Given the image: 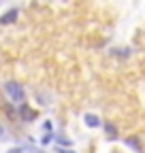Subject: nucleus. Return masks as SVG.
Instances as JSON below:
<instances>
[{
  "instance_id": "1",
  "label": "nucleus",
  "mask_w": 145,
  "mask_h": 153,
  "mask_svg": "<svg viewBox=\"0 0 145 153\" xmlns=\"http://www.w3.org/2000/svg\"><path fill=\"white\" fill-rule=\"evenodd\" d=\"M4 91H7V96L11 98V102L24 104V100H26V91H24V87L17 83V81H9V83H4Z\"/></svg>"
},
{
  "instance_id": "2",
  "label": "nucleus",
  "mask_w": 145,
  "mask_h": 153,
  "mask_svg": "<svg viewBox=\"0 0 145 153\" xmlns=\"http://www.w3.org/2000/svg\"><path fill=\"white\" fill-rule=\"evenodd\" d=\"M19 117H22L24 121H34V117H36V113H34L32 108H28L26 104H19Z\"/></svg>"
},
{
  "instance_id": "3",
  "label": "nucleus",
  "mask_w": 145,
  "mask_h": 153,
  "mask_svg": "<svg viewBox=\"0 0 145 153\" xmlns=\"http://www.w3.org/2000/svg\"><path fill=\"white\" fill-rule=\"evenodd\" d=\"M17 15H19V11H17V9H11V11H7L2 17H0V24H2V26H7V24H13L15 19H17Z\"/></svg>"
},
{
  "instance_id": "4",
  "label": "nucleus",
  "mask_w": 145,
  "mask_h": 153,
  "mask_svg": "<svg viewBox=\"0 0 145 153\" xmlns=\"http://www.w3.org/2000/svg\"><path fill=\"white\" fill-rule=\"evenodd\" d=\"M83 121H85L87 128H98V126H100V117H98V115H94V113H87L85 117H83Z\"/></svg>"
},
{
  "instance_id": "5",
  "label": "nucleus",
  "mask_w": 145,
  "mask_h": 153,
  "mask_svg": "<svg viewBox=\"0 0 145 153\" xmlns=\"http://www.w3.org/2000/svg\"><path fill=\"white\" fill-rule=\"evenodd\" d=\"M105 130H107V134H109V136H115V128H113L111 123H105Z\"/></svg>"
},
{
  "instance_id": "6",
  "label": "nucleus",
  "mask_w": 145,
  "mask_h": 153,
  "mask_svg": "<svg viewBox=\"0 0 145 153\" xmlns=\"http://www.w3.org/2000/svg\"><path fill=\"white\" fill-rule=\"evenodd\" d=\"M126 143H128V147H135V149H137V153H141V147H139V143H137V140H132V138H128V140H126Z\"/></svg>"
},
{
  "instance_id": "7",
  "label": "nucleus",
  "mask_w": 145,
  "mask_h": 153,
  "mask_svg": "<svg viewBox=\"0 0 145 153\" xmlns=\"http://www.w3.org/2000/svg\"><path fill=\"white\" fill-rule=\"evenodd\" d=\"M51 138H53V134H51V132H47L45 136L41 138V143H43V145H47V143H51Z\"/></svg>"
},
{
  "instance_id": "8",
  "label": "nucleus",
  "mask_w": 145,
  "mask_h": 153,
  "mask_svg": "<svg viewBox=\"0 0 145 153\" xmlns=\"http://www.w3.org/2000/svg\"><path fill=\"white\" fill-rule=\"evenodd\" d=\"M58 143H60V145H68V147H70V140H68V138H58Z\"/></svg>"
},
{
  "instance_id": "9",
  "label": "nucleus",
  "mask_w": 145,
  "mask_h": 153,
  "mask_svg": "<svg viewBox=\"0 0 145 153\" xmlns=\"http://www.w3.org/2000/svg\"><path fill=\"white\" fill-rule=\"evenodd\" d=\"M22 151H24V149H22V147H15V149H11V151H9V153H22Z\"/></svg>"
},
{
  "instance_id": "10",
  "label": "nucleus",
  "mask_w": 145,
  "mask_h": 153,
  "mask_svg": "<svg viewBox=\"0 0 145 153\" xmlns=\"http://www.w3.org/2000/svg\"><path fill=\"white\" fill-rule=\"evenodd\" d=\"M58 153H75L72 149H58Z\"/></svg>"
},
{
  "instance_id": "11",
  "label": "nucleus",
  "mask_w": 145,
  "mask_h": 153,
  "mask_svg": "<svg viewBox=\"0 0 145 153\" xmlns=\"http://www.w3.org/2000/svg\"><path fill=\"white\" fill-rule=\"evenodd\" d=\"M28 153H43V151H39V149H28Z\"/></svg>"
},
{
  "instance_id": "12",
  "label": "nucleus",
  "mask_w": 145,
  "mask_h": 153,
  "mask_svg": "<svg viewBox=\"0 0 145 153\" xmlns=\"http://www.w3.org/2000/svg\"><path fill=\"white\" fill-rule=\"evenodd\" d=\"M2 136H4V128H2V126H0V138H2Z\"/></svg>"
}]
</instances>
